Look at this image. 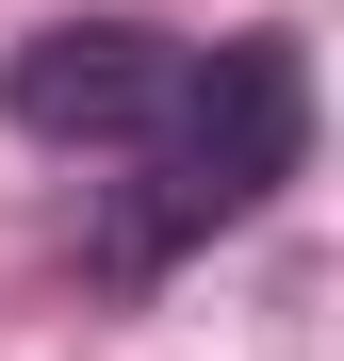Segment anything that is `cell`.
<instances>
[{
	"mask_svg": "<svg viewBox=\"0 0 344 361\" xmlns=\"http://www.w3.org/2000/svg\"><path fill=\"white\" fill-rule=\"evenodd\" d=\"M295 148H312V66H295V49H279V33H229V49H197L181 115L148 132V180L98 214V263H115V279H148L164 247H197V230L262 214L279 180H295Z\"/></svg>",
	"mask_w": 344,
	"mask_h": 361,
	"instance_id": "cell-1",
	"label": "cell"
},
{
	"mask_svg": "<svg viewBox=\"0 0 344 361\" xmlns=\"http://www.w3.org/2000/svg\"><path fill=\"white\" fill-rule=\"evenodd\" d=\"M197 49L164 17H49L17 66H0V115H17L33 148H148L164 115H181Z\"/></svg>",
	"mask_w": 344,
	"mask_h": 361,
	"instance_id": "cell-2",
	"label": "cell"
}]
</instances>
